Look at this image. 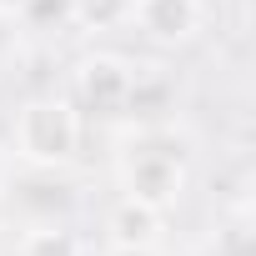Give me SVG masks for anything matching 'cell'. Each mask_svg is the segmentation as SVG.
I'll return each mask as SVG.
<instances>
[{
	"mask_svg": "<svg viewBox=\"0 0 256 256\" xmlns=\"http://www.w3.org/2000/svg\"><path fill=\"white\" fill-rule=\"evenodd\" d=\"M186 171H191V151L176 131L166 126H146L131 141L120 146L116 156V181L131 201H146V206H176L181 191H186Z\"/></svg>",
	"mask_w": 256,
	"mask_h": 256,
	"instance_id": "6da1fadb",
	"label": "cell"
},
{
	"mask_svg": "<svg viewBox=\"0 0 256 256\" xmlns=\"http://www.w3.org/2000/svg\"><path fill=\"white\" fill-rule=\"evenodd\" d=\"M76 146H80V116H76L70 100H60V96H30L16 110L10 156L26 161L30 171H60V166H70Z\"/></svg>",
	"mask_w": 256,
	"mask_h": 256,
	"instance_id": "7a4b0ae2",
	"label": "cell"
},
{
	"mask_svg": "<svg viewBox=\"0 0 256 256\" xmlns=\"http://www.w3.org/2000/svg\"><path fill=\"white\" fill-rule=\"evenodd\" d=\"M76 96L90 110L116 116L136 100V70L120 56H86V60H76Z\"/></svg>",
	"mask_w": 256,
	"mask_h": 256,
	"instance_id": "3957f363",
	"label": "cell"
},
{
	"mask_svg": "<svg viewBox=\"0 0 256 256\" xmlns=\"http://www.w3.org/2000/svg\"><path fill=\"white\" fill-rule=\"evenodd\" d=\"M131 26L151 46H186L201 30V0H136Z\"/></svg>",
	"mask_w": 256,
	"mask_h": 256,
	"instance_id": "277c9868",
	"label": "cell"
},
{
	"mask_svg": "<svg viewBox=\"0 0 256 256\" xmlns=\"http://www.w3.org/2000/svg\"><path fill=\"white\" fill-rule=\"evenodd\" d=\"M106 241L110 251H141V246H161V211L146 201L120 196L106 216Z\"/></svg>",
	"mask_w": 256,
	"mask_h": 256,
	"instance_id": "5b68a950",
	"label": "cell"
},
{
	"mask_svg": "<svg viewBox=\"0 0 256 256\" xmlns=\"http://www.w3.org/2000/svg\"><path fill=\"white\" fill-rule=\"evenodd\" d=\"M131 6H136V0H66V16L76 20V30L106 36V30L131 26Z\"/></svg>",
	"mask_w": 256,
	"mask_h": 256,
	"instance_id": "8992f818",
	"label": "cell"
},
{
	"mask_svg": "<svg viewBox=\"0 0 256 256\" xmlns=\"http://www.w3.org/2000/svg\"><path fill=\"white\" fill-rule=\"evenodd\" d=\"M20 256H86V246H80V236H76L70 226H60V221H40V226L26 231Z\"/></svg>",
	"mask_w": 256,
	"mask_h": 256,
	"instance_id": "52a82bcc",
	"label": "cell"
},
{
	"mask_svg": "<svg viewBox=\"0 0 256 256\" xmlns=\"http://www.w3.org/2000/svg\"><path fill=\"white\" fill-rule=\"evenodd\" d=\"M36 6V0H0V20H16V16H26Z\"/></svg>",
	"mask_w": 256,
	"mask_h": 256,
	"instance_id": "ba28073f",
	"label": "cell"
},
{
	"mask_svg": "<svg viewBox=\"0 0 256 256\" xmlns=\"http://www.w3.org/2000/svg\"><path fill=\"white\" fill-rule=\"evenodd\" d=\"M6 181H10V151L0 146V191H6Z\"/></svg>",
	"mask_w": 256,
	"mask_h": 256,
	"instance_id": "9c48e42d",
	"label": "cell"
},
{
	"mask_svg": "<svg viewBox=\"0 0 256 256\" xmlns=\"http://www.w3.org/2000/svg\"><path fill=\"white\" fill-rule=\"evenodd\" d=\"M110 256H156V246H141V251H110Z\"/></svg>",
	"mask_w": 256,
	"mask_h": 256,
	"instance_id": "30bf717a",
	"label": "cell"
}]
</instances>
